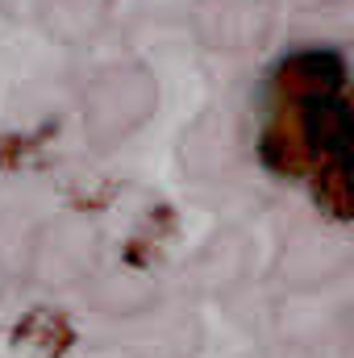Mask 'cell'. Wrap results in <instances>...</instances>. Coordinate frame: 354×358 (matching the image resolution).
Wrapping results in <instances>:
<instances>
[{
  "label": "cell",
  "mask_w": 354,
  "mask_h": 358,
  "mask_svg": "<svg viewBox=\"0 0 354 358\" xmlns=\"http://www.w3.org/2000/svg\"><path fill=\"white\" fill-rule=\"evenodd\" d=\"M159 108V80L138 59H117L92 71L80 92V125L96 150H113L129 142Z\"/></svg>",
  "instance_id": "cell-1"
},
{
  "label": "cell",
  "mask_w": 354,
  "mask_h": 358,
  "mask_svg": "<svg viewBox=\"0 0 354 358\" xmlns=\"http://www.w3.org/2000/svg\"><path fill=\"white\" fill-rule=\"evenodd\" d=\"M275 4L271 0H192L187 25L200 50L242 59L263 50L275 34Z\"/></svg>",
  "instance_id": "cell-2"
},
{
  "label": "cell",
  "mask_w": 354,
  "mask_h": 358,
  "mask_svg": "<svg viewBox=\"0 0 354 358\" xmlns=\"http://www.w3.org/2000/svg\"><path fill=\"white\" fill-rule=\"evenodd\" d=\"M104 17H108V0H50L42 29L67 46H80L104 25Z\"/></svg>",
  "instance_id": "cell-3"
},
{
  "label": "cell",
  "mask_w": 354,
  "mask_h": 358,
  "mask_svg": "<svg viewBox=\"0 0 354 358\" xmlns=\"http://www.w3.org/2000/svg\"><path fill=\"white\" fill-rule=\"evenodd\" d=\"M50 0H0V17L8 25H42Z\"/></svg>",
  "instance_id": "cell-4"
},
{
  "label": "cell",
  "mask_w": 354,
  "mask_h": 358,
  "mask_svg": "<svg viewBox=\"0 0 354 358\" xmlns=\"http://www.w3.org/2000/svg\"><path fill=\"white\" fill-rule=\"evenodd\" d=\"M271 4H275V13L288 8V13H296V17H321V13L342 8L346 0H271Z\"/></svg>",
  "instance_id": "cell-5"
}]
</instances>
